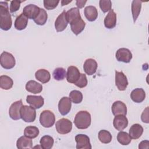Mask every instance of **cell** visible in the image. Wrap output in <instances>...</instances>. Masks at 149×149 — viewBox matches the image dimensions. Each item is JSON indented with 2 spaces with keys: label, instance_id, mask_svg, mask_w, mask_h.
Here are the masks:
<instances>
[{
  "label": "cell",
  "instance_id": "6da1fadb",
  "mask_svg": "<svg viewBox=\"0 0 149 149\" xmlns=\"http://www.w3.org/2000/svg\"><path fill=\"white\" fill-rule=\"evenodd\" d=\"M66 18L70 24L71 30L75 35L79 34L84 30L86 23L82 19L77 8H72L68 10Z\"/></svg>",
  "mask_w": 149,
  "mask_h": 149
},
{
  "label": "cell",
  "instance_id": "7a4b0ae2",
  "mask_svg": "<svg viewBox=\"0 0 149 149\" xmlns=\"http://www.w3.org/2000/svg\"><path fill=\"white\" fill-rule=\"evenodd\" d=\"M12 24L11 15L9 12L7 2H0V27L2 30H9Z\"/></svg>",
  "mask_w": 149,
  "mask_h": 149
},
{
  "label": "cell",
  "instance_id": "3957f363",
  "mask_svg": "<svg viewBox=\"0 0 149 149\" xmlns=\"http://www.w3.org/2000/svg\"><path fill=\"white\" fill-rule=\"evenodd\" d=\"M91 121L90 113L86 111H80L76 113L74 119V123L77 128L86 129L90 126Z\"/></svg>",
  "mask_w": 149,
  "mask_h": 149
},
{
  "label": "cell",
  "instance_id": "277c9868",
  "mask_svg": "<svg viewBox=\"0 0 149 149\" xmlns=\"http://www.w3.org/2000/svg\"><path fill=\"white\" fill-rule=\"evenodd\" d=\"M55 116L54 113L49 110L43 111L40 116V124L44 127H51L55 123Z\"/></svg>",
  "mask_w": 149,
  "mask_h": 149
},
{
  "label": "cell",
  "instance_id": "5b68a950",
  "mask_svg": "<svg viewBox=\"0 0 149 149\" xmlns=\"http://www.w3.org/2000/svg\"><path fill=\"white\" fill-rule=\"evenodd\" d=\"M20 116L23 121L26 122H33L36 118L35 108L31 106L23 105L20 109Z\"/></svg>",
  "mask_w": 149,
  "mask_h": 149
},
{
  "label": "cell",
  "instance_id": "8992f818",
  "mask_svg": "<svg viewBox=\"0 0 149 149\" xmlns=\"http://www.w3.org/2000/svg\"><path fill=\"white\" fill-rule=\"evenodd\" d=\"M55 128L57 132L59 134H68L72 129V123L68 119L62 118L56 122Z\"/></svg>",
  "mask_w": 149,
  "mask_h": 149
},
{
  "label": "cell",
  "instance_id": "52a82bcc",
  "mask_svg": "<svg viewBox=\"0 0 149 149\" xmlns=\"http://www.w3.org/2000/svg\"><path fill=\"white\" fill-rule=\"evenodd\" d=\"M0 63L4 69H10L15 66L16 61L12 54L4 51L1 54Z\"/></svg>",
  "mask_w": 149,
  "mask_h": 149
},
{
  "label": "cell",
  "instance_id": "ba28073f",
  "mask_svg": "<svg viewBox=\"0 0 149 149\" xmlns=\"http://www.w3.org/2000/svg\"><path fill=\"white\" fill-rule=\"evenodd\" d=\"M23 106L22 100L15 101L12 104L9 109V115L11 119L13 120H19L21 118L20 109Z\"/></svg>",
  "mask_w": 149,
  "mask_h": 149
},
{
  "label": "cell",
  "instance_id": "9c48e42d",
  "mask_svg": "<svg viewBox=\"0 0 149 149\" xmlns=\"http://www.w3.org/2000/svg\"><path fill=\"white\" fill-rule=\"evenodd\" d=\"M77 149H91L90 138L86 134H78L75 136Z\"/></svg>",
  "mask_w": 149,
  "mask_h": 149
},
{
  "label": "cell",
  "instance_id": "30bf717a",
  "mask_svg": "<svg viewBox=\"0 0 149 149\" xmlns=\"http://www.w3.org/2000/svg\"><path fill=\"white\" fill-rule=\"evenodd\" d=\"M115 85L120 91H124L127 87L128 81L122 72L115 71Z\"/></svg>",
  "mask_w": 149,
  "mask_h": 149
},
{
  "label": "cell",
  "instance_id": "8fae6325",
  "mask_svg": "<svg viewBox=\"0 0 149 149\" xmlns=\"http://www.w3.org/2000/svg\"><path fill=\"white\" fill-rule=\"evenodd\" d=\"M115 56L116 59L119 62L129 63L132 59V54L129 49L121 48L118 49L116 52Z\"/></svg>",
  "mask_w": 149,
  "mask_h": 149
},
{
  "label": "cell",
  "instance_id": "7c38bea8",
  "mask_svg": "<svg viewBox=\"0 0 149 149\" xmlns=\"http://www.w3.org/2000/svg\"><path fill=\"white\" fill-rule=\"evenodd\" d=\"M68 22L66 18V12L63 10L56 19L55 22V28L58 32L63 31L67 27Z\"/></svg>",
  "mask_w": 149,
  "mask_h": 149
},
{
  "label": "cell",
  "instance_id": "4fadbf2b",
  "mask_svg": "<svg viewBox=\"0 0 149 149\" xmlns=\"http://www.w3.org/2000/svg\"><path fill=\"white\" fill-rule=\"evenodd\" d=\"M72 107L71 100L69 97H63L59 101L58 109L62 115H67L70 111Z\"/></svg>",
  "mask_w": 149,
  "mask_h": 149
},
{
  "label": "cell",
  "instance_id": "5bb4252c",
  "mask_svg": "<svg viewBox=\"0 0 149 149\" xmlns=\"http://www.w3.org/2000/svg\"><path fill=\"white\" fill-rule=\"evenodd\" d=\"M40 11V8L33 4H29L26 6L23 9V13L30 19H35L38 15Z\"/></svg>",
  "mask_w": 149,
  "mask_h": 149
},
{
  "label": "cell",
  "instance_id": "9a60e30c",
  "mask_svg": "<svg viewBox=\"0 0 149 149\" xmlns=\"http://www.w3.org/2000/svg\"><path fill=\"white\" fill-rule=\"evenodd\" d=\"M80 73L78 68L74 66L68 67L66 73V80L70 83L74 84L80 76Z\"/></svg>",
  "mask_w": 149,
  "mask_h": 149
},
{
  "label": "cell",
  "instance_id": "2e32d148",
  "mask_svg": "<svg viewBox=\"0 0 149 149\" xmlns=\"http://www.w3.org/2000/svg\"><path fill=\"white\" fill-rule=\"evenodd\" d=\"M113 125L115 129L122 131L128 125V120L125 115H120L115 116L113 120Z\"/></svg>",
  "mask_w": 149,
  "mask_h": 149
},
{
  "label": "cell",
  "instance_id": "e0dca14e",
  "mask_svg": "<svg viewBox=\"0 0 149 149\" xmlns=\"http://www.w3.org/2000/svg\"><path fill=\"white\" fill-rule=\"evenodd\" d=\"M26 101L32 107L35 109H39L43 106L44 103V100L41 95H29L27 96Z\"/></svg>",
  "mask_w": 149,
  "mask_h": 149
},
{
  "label": "cell",
  "instance_id": "ac0fdd59",
  "mask_svg": "<svg viewBox=\"0 0 149 149\" xmlns=\"http://www.w3.org/2000/svg\"><path fill=\"white\" fill-rule=\"evenodd\" d=\"M111 109L113 115L115 116L120 115H126L127 114V107L126 105L120 101L114 102L112 105Z\"/></svg>",
  "mask_w": 149,
  "mask_h": 149
},
{
  "label": "cell",
  "instance_id": "d6986e66",
  "mask_svg": "<svg viewBox=\"0 0 149 149\" xmlns=\"http://www.w3.org/2000/svg\"><path fill=\"white\" fill-rule=\"evenodd\" d=\"M83 69L87 74L93 75L96 72L97 69V63L94 59H87L84 63Z\"/></svg>",
  "mask_w": 149,
  "mask_h": 149
},
{
  "label": "cell",
  "instance_id": "ffe728a7",
  "mask_svg": "<svg viewBox=\"0 0 149 149\" xmlns=\"http://www.w3.org/2000/svg\"><path fill=\"white\" fill-rule=\"evenodd\" d=\"M104 23L105 27L109 29H113L115 27L116 24V14L113 10L111 9L109 10L104 19Z\"/></svg>",
  "mask_w": 149,
  "mask_h": 149
},
{
  "label": "cell",
  "instance_id": "44dd1931",
  "mask_svg": "<svg viewBox=\"0 0 149 149\" xmlns=\"http://www.w3.org/2000/svg\"><path fill=\"white\" fill-rule=\"evenodd\" d=\"M130 98L134 102L140 103L144 100L146 98V93L143 88H135L131 92Z\"/></svg>",
  "mask_w": 149,
  "mask_h": 149
},
{
  "label": "cell",
  "instance_id": "7402d4cb",
  "mask_svg": "<svg viewBox=\"0 0 149 149\" xmlns=\"http://www.w3.org/2000/svg\"><path fill=\"white\" fill-rule=\"evenodd\" d=\"M26 90L33 94L40 93L42 90V86L35 80H29L26 84Z\"/></svg>",
  "mask_w": 149,
  "mask_h": 149
},
{
  "label": "cell",
  "instance_id": "603a6c76",
  "mask_svg": "<svg viewBox=\"0 0 149 149\" xmlns=\"http://www.w3.org/2000/svg\"><path fill=\"white\" fill-rule=\"evenodd\" d=\"M16 146L19 149L31 148L33 147L32 140L26 136H21L17 140Z\"/></svg>",
  "mask_w": 149,
  "mask_h": 149
},
{
  "label": "cell",
  "instance_id": "cb8c5ba5",
  "mask_svg": "<svg viewBox=\"0 0 149 149\" xmlns=\"http://www.w3.org/2000/svg\"><path fill=\"white\" fill-rule=\"evenodd\" d=\"M84 13L86 19L90 22L95 21L98 17V11L94 6H88L85 8Z\"/></svg>",
  "mask_w": 149,
  "mask_h": 149
},
{
  "label": "cell",
  "instance_id": "d4e9b609",
  "mask_svg": "<svg viewBox=\"0 0 149 149\" xmlns=\"http://www.w3.org/2000/svg\"><path fill=\"white\" fill-rule=\"evenodd\" d=\"M35 77L38 81L44 84L48 83L50 80L51 74L47 70L41 69L36 72Z\"/></svg>",
  "mask_w": 149,
  "mask_h": 149
},
{
  "label": "cell",
  "instance_id": "484cf974",
  "mask_svg": "<svg viewBox=\"0 0 149 149\" xmlns=\"http://www.w3.org/2000/svg\"><path fill=\"white\" fill-rule=\"evenodd\" d=\"M143 133V128L140 124H133L129 129V135L133 139H138Z\"/></svg>",
  "mask_w": 149,
  "mask_h": 149
},
{
  "label": "cell",
  "instance_id": "4316f807",
  "mask_svg": "<svg viewBox=\"0 0 149 149\" xmlns=\"http://www.w3.org/2000/svg\"><path fill=\"white\" fill-rule=\"evenodd\" d=\"M28 23V18L22 13L15 19L14 26L16 29L18 30H24Z\"/></svg>",
  "mask_w": 149,
  "mask_h": 149
},
{
  "label": "cell",
  "instance_id": "83f0119b",
  "mask_svg": "<svg viewBox=\"0 0 149 149\" xmlns=\"http://www.w3.org/2000/svg\"><path fill=\"white\" fill-rule=\"evenodd\" d=\"M142 1L139 0H134L132 3V13L133 22L135 23L141 10Z\"/></svg>",
  "mask_w": 149,
  "mask_h": 149
},
{
  "label": "cell",
  "instance_id": "f1b7e54d",
  "mask_svg": "<svg viewBox=\"0 0 149 149\" xmlns=\"http://www.w3.org/2000/svg\"><path fill=\"white\" fill-rule=\"evenodd\" d=\"M13 84V81L12 79L6 76L2 75L0 77V87L3 90H9L10 89Z\"/></svg>",
  "mask_w": 149,
  "mask_h": 149
},
{
  "label": "cell",
  "instance_id": "f546056e",
  "mask_svg": "<svg viewBox=\"0 0 149 149\" xmlns=\"http://www.w3.org/2000/svg\"><path fill=\"white\" fill-rule=\"evenodd\" d=\"M54 139L49 135H45L42 136L40 141L41 147L43 149H50L54 145Z\"/></svg>",
  "mask_w": 149,
  "mask_h": 149
},
{
  "label": "cell",
  "instance_id": "4dcf8cb0",
  "mask_svg": "<svg viewBox=\"0 0 149 149\" xmlns=\"http://www.w3.org/2000/svg\"><path fill=\"white\" fill-rule=\"evenodd\" d=\"M117 140L118 142L122 145L126 146L130 144L132 141V138L127 133L120 131V132H119L117 135Z\"/></svg>",
  "mask_w": 149,
  "mask_h": 149
},
{
  "label": "cell",
  "instance_id": "1f68e13d",
  "mask_svg": "<svg viewBox=\"0 0 149 149\" xmlns=\"http://www.w3.org/2000/svg\"><path fill=\"white\" fill-rule=\"evenodd\" d=\"M39 134V129L38 127L33 126H27L24 130V135L30 139H34Z\"/></svg>",
  "mask_w": 149,
  "mask_h": 149
},
{
  "label": "cell",
  "instance_id": "d6a6232c",
  "mask_svg": "<svg viewBox=\"0 0 149 149\" xmlns=\"http://www.w3.org/2000/svg\"><path fill=\"white\" fill-rule=\"evenodd\" d=\"M98 139L104 144L109 143L112 140V135L109 132L106 130H101L98 132Z\"/></svg>",
  "mask_w": 149,
  "mask_h": 149
},
{
  "label": "cell",
  "instance_id": "836d02e7",
  "mask_svg": "<svg viewBox=\"0 0 149 149\" xmlns=\"http://www.w3.org/2000/svg\"><path fill=\"white\" fill-rule=\"evenodd\" d=\"M48 18V15L47 12L42 8H40V11L37 17L34 19V22L40 26H42L45 24Z\"/></svg>",
  "mask_w": 149,
  "mask_h": 149
},
{
  "label": "cell",
  "instance_id": "e575fe53",
  "mask_svg": "<svg viewBox=\"0 0 149 149\" xmlns=\"http://www.w3.org/2000/svg\"><path fill=\"white\" fill-rule=\"evenodd\" d=\"M52 76L55 80L60 81L63 80L66 77V72L64 68H57L54 70Z\"/></svg>",
  "mask_w": 149,
  "mask_h": 149
},
{
  "label": "cell",
  "instance_id": "d590c367",
  "mask_svg": "<svg viewBox=\"0 0 149 149\" xmlns=\"http://www.w3.org/2000/svg\"><path fill=\"white\" fill-rule=\"evenodd\" d=\"M69 98L74 104H79L83 100V94L78 90H73L69 93Z\"/></svg>",
  "mask_w": 149,
  "mask_h": 149
},
{
  "label": "cell",
  "instance_id": "8d00e7d4",
  "mask_svg": "<svg viewBox=\"0 0 149 149\" xmlns=\"http://www.w3.org/2000/svg\"><path fill=\"white\" fill-rule=\"evenodd\" d=\"M99 5L101 10L104 13L111 10L112 2L110 0H100Z\"/></svg>",
  "mask_w": 149,
  "mask_h": 149
},
{
  "label": "cell",
  "instance_id": "74e56055",
  "mask_svg": "<svg viewBox=\"0 0 149 149\" xmlns=\"http://www.w3.org/2000/svg\"><path fill=\"white\" fill-rule=\"evenodd\" d=\"M74 84L79 88H84L87 85V79L85 74L81 73L80 76Z\"/></svg>",
  "mask_w": 149,
  "mask_h": 149
},
{
  "label": "cell",
  "instance_id": "f35d334b",
  "mask_svg": "<svg viewBox=\"0 0 149 149\" xmlns=\"http://www.w3.org/2000/svg\"><path fill=\"white\" fill-rule=\"evenodd\" d=\"M59 2V1H55V0H44L43 1L44 3V6L45 9L47 10H52L55 9L57 5H58Z\"/></svg>",
  "mask_w": 149,
  "mask_h": 149
},
{
  "label": "cell",
  "instance_id": "ab89813d",
  "mask_svg": "<svg viewBox=\"0 0 149 149\" xmlns=\"http://www.w3.org/2000/svg\"><path fill=\"white\" fill-rule=\"evenodd\" d=\"M23 1H10V12L11 13H14L16 11H17L20 6V3Z\"/></svg>",
  "mask_w": 149,
  "mask_h": 149
},
{
  "label": "cell",
  "instance_id": "60d3db41",
  "mask_svg": "<svg viewBox=\"0 0 149 149\" xmlns=\"http://www.w3.org/2000/svg\"><path fill=\"white\" fill-rule=\"evenodd\" d=\"M141 119L143 122L148 123L149 122V119H148V107H147L144 111L143 112L141 116Z\"/></svg>",
  "mask_w": 149,
  "mask_h": 149
},
{
  "label": "cell",
  "instance_id": "b9f144b4",
  "mask_svg": "<svg viewBox=\"0 0 149 149\" xmlns=\"http://www.w3.org/2000/svg\"><path fill=\"white\" fill-rule=\"evenodd\" d=\"M149 148V141L148 140H144L140 142L139 146V148L144 149Z\"/></svg>",
  "mask_w": 149,
  "mask_h": 149
},
{
  "label": "cell",
  "instance_id": "7bdbcfd3",
  "mask_svg": "<svg viewBox=\"0 0 149 149\" xmlns=\"http://www.w3.org/2000/svg\"><path fill=\"white\" fill-rule=\"evenodd\" d=\"M87 2V1H76V6H77L78 9L79 8H82L84 6L86 3Z\"/></svg>",
  "mask_w": 149,
  "mask_h": 149
},
{
  "label": "cell",
  "instance_id": "ee69618b",
  "mask_svg": "<svg viewBox=\"0 0 149 149\" xmlns=\"http://www.w3.org/2000/svg\"><path fill=\"white\" fill-rule=\"evenodd\" d=\"M72 1H61V3H62V6H64V5H66L67 4H68L69 3L71 2Z\"/></svg>",
  "mask_w": 149,
  "mask_h": 149
}]
</instances>
